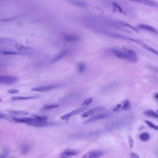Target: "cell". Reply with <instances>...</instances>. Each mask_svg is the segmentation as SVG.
<instances>
[{
  "instance_id": "20",
  "label": "cell",
  "mask_w": 158,
  "mask_h": 158,
  "mask_svg": "<svg viewBox=\"0 0 158 158\" xmlns=\"http://www.w3.org/2000/svg\"><path fill=\"white\" fill-rule=\"evenodd\" d=\"M144 114L149 117L157 118L158 119V114L152 110H148L144 111Z\"/></svg>"
},
{
  "instance_id": "33",
  "label": "cell",
  "mask_w": 158,
  "mask_h": 158,
  "mask_svg": "<svg viewBox=\"0 0 158 158\" xmlns=\"http://www.w3.org/2000/svg\"><path fill=\"white\" fill-rule=\"evenodd\" d=\"M113 5L114 7L116 8V9L117 10V11H119L120 13H122V14H124V12L123 11L122 8L117 3H113Z\"/></svg>"
},
{
  "instance_id": "6",
  "label": "cell",
  "mask_w": 158,
  "mask_h": 158,
  "mask_svg": "<svg viewBox=\"0 0 158 158\" xmlns=\"http://www.w3.org/2000/svg\"><path fill=\"white\" fill-rule=\"evenodd\" d=\"M105 152L102 150H93L85 154L82 158H100L104 155Z\"/></svg>"
},
{
  "instance_id": "36",
  "label": "cell",
  "mask_w": 158,
  "mask_h": 158,
  "mask_svg": "<svg viewBox=\"0 0 158 158\" xmlns=\"http://www.w3.org/2000/svg\"><path fill=\"white\" fill-rule=\"evenodd\" d=\"M151 69H152L153 71H155L156 73L158 74V67H155V66H151L150 67Z\"/></svg>"
},
{
  "instance_id": "19",
  "label": "cell",
  "mask_w": 158,
  "mask_h": 158,
  "mask_svg": "<svg viewBox=\"0 0 158 158\" xmlns=\"http://www.w3.org/2000/svg\"><path fill=\"white\" fill-rule=\"evenodd\" d=\"M81 94H72L71 95H68L67 97H66L65 98H63L61 100V101L62 102H65L66 101L68 100H72L73 99H75L76 98H78L81 97Z\"/></svg>"
},
{
  "instance_id": "2",
  "label": "cell",
  "mask_w": 158,
  "mask_h": 158,
  "mask_svg": "<svg viewBox=\"0 0 158 158\" xmlns=\"http://www.w3.org/2000/svg\"><path fill=\"white\" fill-rule=\"evenodd\" d=\"M131 108V104L129 100H126L115 106L113 109L114 113H118L123 111H128Z\"/></svg>"
},
{
  "instance_id": "16",
  "label": "cell",
  "mask_w": 158,
  "mask_h": 158,
  "mask_svg": "<svg viewBox=\"0 0 158 158\" xmlns=\"http://www.w3.org/2000/svg\"><path fill=\"white\" fill-rule=\"evenodd\" d=\"M118 24L120 26H123L124 27H127V28L130 29L131 30H132L134 32L136 33H139V31L138 30L137 28L134 27L133 26L130 25L128 23L124 22V21H117Z\"/></svg>"
},
{
  "instance_id": "25",
  "label": "cell",
  "mask_w": 158,
  "mask_h": 158,
  "mask_svg": "<svg viewBox=\"0 0 158 158\" xmlns=\"http://www.w3.org/2000/svg\"><path fill=\"white\" fill-rule=\"evenodd\" d=\"M58 105H57V104H47V105H45V106H44L43 107L42 110H52V109H55V108H58Z\"/></svg>"
},
{
  "instance_id": "42",
  "label": "cell",
  "mask_w": 158,
  "mask_h": 158,
  "mask_svg": "<svg viewBox=\"0 0 158 158\" xmlns=\"http://www.w3.org/2000/svg\"></svg>"
},
{
  "instance_id": "24",
  "label": "cell",
  "mask_w": 158,
  "mask_h": 158,
  "mask_svg": "<svg viewBox=\"0 0 158 158\" xmlns=\"http://www.w3.org/2000/svg\"><path fill=\"white\" fill-rule=\"evenodd\" d=\"M30 150V146L28 145H27V144L24 145L22 146V148H21V153H22V154L23 155H26L29 152Z\"/></svg>"
},
{
  "instance_id": "9",
  "label": "cell",
  "mask_w": 158,
  "mask_h": 158,
  "mask_svg": "<svg viewBox=\"0 0 158 158\" xmlns=\"http://www.w3.org/2000/svg\"><path fill=\"white\" fill-rule=\"evenodd\" d=\"M132 42H133L136 43L137 45H139L141 47L144 48V49H146V50H148V51L152 53L153 54H155L156 55L158 56V50L155 49H153L152 47H150L149 46L146 44L145 43H144L142 41L138 40V39H133Z\"/></svg>"
},
{
  "instance_id": "21",
  "label": "cell",
  "mask_w": 158,
  "mask_h": 158,
  "mask_svg": "<svg viewBox=\"0 0 158 158\" xmlns=\"http://www.w3.org/2000/svg\"><path fill=\"white\" fill-rule=\"evenodd\" d=\"M9 113L13 115H16V116H27L29 113L25 111H10Z\"/></svg>"
},
{
  "instance_id": "41",
  "label": "cell",
  "mask_w": 158,
  "mask_h": 158,
  "mask_svg": "<svg viewBox=\"0 0 158 158\" xmlns=\"http://www.w3.org/2000/svg\"><path fill=\"white\" fill-rule=\"evenodd\" d=\"M1 101H2V99L0 98V102H1Z\"/></svg>"
},
{
  "instance_id": "11",
  "label": "cell",
  "mask_w": 158,
  "mask_h": 158,
  "mask_svg": "<svg viewBox=\"0 0 158 158\" xmlns=\"http://www.w3.org/2000/svg\"><path fill=\"white\" fill-rule=\"evenodd\" d=\"M109 116V114L107 113L95 115V116H93L92 117H90V118L88 119L87 120L85 121L84 122V124H88V123L95 122V121H97L103 119H104V118L108 117Z\"/></svg>"
},
{
  "instance_id": "12",
  "label": "cell",
  "mask_w": 158,
  "mask_h": 158,
  "mask_svg": "<svg viewBox=\"0 0 158 158\" xmlns=\"http://www.w3.org/2000/svg\"><path fill=\"white\" fill-rule=\"evenodd\" d=\"M136 27L138 29L146 31L153 33L154 34H158V31L149 25L143 24H140L137 25Z\"/></svg>"
},
{
  "instance_id": "10",
  "label": "cell",
  "mask_w": 158,
  "mask_h": 158,
  "mask_svg": "<svg viewBox=\"0 0 158 158\" xmlns=\"http://www.w3.org/2000/svg\"><path fill=\"white\" fill-rule=\"evenodd\" d=\"M63 40L67 42L75 43L80 40V37L75 34L64 33L62 35Z\"/></svg>"
},
{
  "instance_id": "38",
  "label": "cell",
  "mask_w": 158,
  "mask_h": 158,
  "mask_svg": "<svg viewBox=\"0 0 158 158\" xmlns=\"http://www.w3.org/2000/svg\"><path fill=\"white\" fill-rule=\"evenodd\" d=\"M4 67V65L1 63H0V68H2V67Z\"/></svg>"
},
{
  "instance_id": "26",
  "label": "cell",
  "mask_w": 158,
  "mask_h": 158,
  "mask_svg": "<svg viewBox=\"0 0 158 158\" xmlns=\"http://www.w3.org/2000/svg\"><path fill=\"white\" fill-rule=\"evenodd\" d=\"M86 68L85 64L83 62H81L78 65L77 71L79 73H82L84 72Z\"/></svg>"
},
{
  "instance_id": "35",
  "label": "cell",
  "mask_w": 158,
  "mask_h": 158,
  "mask_svg": "<svg viewBox=\"0 0 158 158\" xmlns=\"http://www.w3.org/2000/svg\"><path fill=\"white\" fill-rule=\"evenodd\" d=\"M131 158H140L139 156L136 153H131L130 155Z\"/></svg>"
},
{
  "instance_id": "27",
  "label": "cell",
  "mask_w": 158,
  "mask_h": 158,
  "mask_svg": "<svg viewBox=\"0 0 158 158\" xmlns=\"http://www.w3.org/2000/svg\"><path fill=\"white\" fill-rule=\"evenodd\" d=\"M140 140H141L142 141L146 142V141H147V140H148L149 139L150 136H149V135L148 133H142L140 135Z\"/></svg>"
},
{
  "instance_id": "4",
  "label": "cell",
  "mask_w": 158,
  "mask_h": 158,
  "mask_svg": "<svg viewBox=\"0 0 158 158\" xmlns=\"http://www.w3.org/2000/svg\"><path fill=\"white\" fill-rule=\"evenodd\" d=\"M18 81L16 76L12 75H0V83L3 84H13Z\"/></svg>"
},
{
  "instance_id": "30",
  "label": "cell",
  "mask_w": 158,
  "mask_h": 158,
  "mask_svg": "<svg viewBox=\"0 0 158 158\" xmlns=\"http://www.w3.org/2000/svg\"><path fill=\"white\" fill-rule=\"evenodd\" d=\"M146 123L148 126H149L150 128H152V129H154L155 130H158V126L155 125L153 124V123H151L149 121L146 120Z\"/></svg>"
},
{
  "instance_id": "39",
  "label": "cell",
  "mask_w": 158,
  "mask_h": 158,
  "mask_svg": "<svg viewBox=\"0 0 158 158\" xmlns=\"http://www.w3.org/2000/svg\"><path fill=\"white\" fill-rule=\"evenodd\" d=\"M155 97L156 98H158V94H156Z\"/></svg>"
},
{
  "instance_id": "23",
  "label": "cell",
  "mask_w": 158,
  "mask_h": 158,
  "mask_svg": "<svg viewBox=\"0 0 158 158\" xmlns=\"http://www.w3.org/2000/svg\"><path fill=\"white\" fill-rule=\"evenodd\" d=\"M27 52H10V51H3V55H22L27 54Z\"/></svg>"
},
{
  "instance_id": "22",
  "label": "cell",
  "mask_w": 158,
  "mask_h": 158,
  "mask_svg": "<svg viewBox=\"0 0 158 158\" xmlns=\"http://www.w3.org/2000/svg\"><path fill=\"white\" fill-rule=\"evenodd\" d=\"M15 47L16 49L18 50L19 51H27V50H31V49L29 47L20 45V44H18V43H15Z\"/></svg>"
},
{
  "instance_id": "18",
  "label": "cell",
  "mask_w": 158,
  "mask_h": 158,
  "mask_svg": "<svg viewBox=\"0 0 158 158\" xmlns=\"http://www.w3.org/2000/svg\"><path fill=\"white\" fill-rule=\"evenodd\" d=\"M70 3L80 7H85L87 4L85 2L80 0H68Z\"/></svg>"
},
{
  "instance_id": "17",
  "label": "cell",
  "mask_w": 158,
  "mask_h": 158,
  "mask_svg": "<svg viewBox=\"0 0 158 158\" xmlns=\"http://www.w3.org/2000/svg\"><path fill=\"white\" fill-rule=\"evenodd\" d=\"M39 96H29V97H21V96H15L11 98L13 101L26 100H34L39 98Z\"/></svg>"
},
{
  "instance_id": "34",
  "label": "cell",
  "mask_w": 158,
  "mask_h": 158,
  "mask_svg": "<svg viewBox=\"0 0 158 158\" xmlns=\"http://www.w3.org/2000/svg\"><path fill=\"white\" fill-rule=\"evenodd\" d=\"M19 92V91L17 89H9L8 91V93L11 94H15L17 93H18Z\"/></svg>"
},
{
  "instance_id": "15",
  "label": "cell",
  "mask_w": 158,
  "mask_h": 158,
  "mask_svg": "<svg viewBox=\"0 0 158 158\" xmlns=\"http://www.w3.org/2000/svg\"><path fill=\"white\" fill-rule=\"evenodd\" d=\"M128 1L147 6H158V3L152 0H128Z\"/></svg>"
},
{
  "instance_id": "40",
  "label": "cell",
  "mask_w": 158,
  "mask_h": 158,
  "mask_svg": "<svg viewBox=\"0 0 158 158\" xmlns=\"http://www.w3.org/2000/svg\"><path fill=\"white\" fill-rule=\"evenodd\" d=\"M3 54V51H1V50H0V55H1V54Z\"/></svg>"
},
{
  "instance_id": "13",
  "label": "cell",
  "mask_w": 158,
  "mask_h": 158,
  "mask_svg": "<svg viewBox=\"0 0 158 158\" xmlns=\"http://www.w3.org/2000/svg\"><path fill=\"white\" fill-rule=\"evenodd\" d=\"M68 50H63L62 52L59 53L58 55L56 56L55 57L52 58L50 61V63L52 64H54V63H56L58 62L60 60H62L64 57L67 55V54L68 53Z\"/></svg>"
},
{
  "instance_id": "29",
  "label": "cell",
  "mask_w": 158,
  "mask_h": 158,
  "mask_svg": "<svg viewBox=\"0 0 158 158\" xmlns=\"http://www.w3.org/2000/svg\"><path fill=\"white\" fill-rule=\"evenodd\" d=\"M9 151L7 149H4L3 152L0 155V158H7L9 155Z\"/></svg>"
},
{
  "instance_id": "31",
  "label": "cell",
  "mask_w": 158,
  "mask_h": 158,
  "mask_svg": "<svg viewBox=\"0 0 158 158\" xmlns=\"http://www.w3.org/2000/svg\"><path fill=\"white\" fill-rule=\"evenodd\" d=\"M33 117L36 118L37 119L39 120L42 121H46L48 119V117L46 116H37V115H34L33 116Z\"/></svg>"
},
{
  "instance_id": "28",
  "label": "cell",
  "mask_w": 158,
  "mask_h": 158,
  "mask_svg": "<svg viewBox=\"0 0 158 158\" xmlns=\"http://www.w3.org/2000/svg\"><path fill=\"white\" fill-rule=\"evenodd\" d=\"M93 102V98H87L86 100H85L82 102L81 105L83 107L87 106V105L91 104Z\"/></svg>"
},
{
  "instance_id": "14",
  "label": "cell",
  "mask_w": 158,
  "mask_h": 158,
  "mask_svg": "<svg viewBox=\"0 0 158 158\" xmlns=\"http://www.w3.org/2000/svg\"><path fill=\"white\" fill-rule=\"evenodd\" d=\"M78 151L73 149H67L63 151L60 155V158H71L78 154Z\"/></svg>"
},
{
  "instance_id": "1",
  "label": "cell",
  "mask_w": 158,
  "mask_h": 158,
  "mask_svg": "<svg viewBox=\"0 0 158 158\" xmlns=\"http://www.w3.org/2000/svg\"><path fill=\"white\" fill-rule=\"evenodd\" d=\"M111 51L117 58L121 59L128 60L132 62H136L137 61V55L131 50L113 49Z\"/></svg>"
},
{
  "instance_id": "7",
  "label": "cell",
  "mask_w": 158,
  "mask_h": 158,
  "mask_svg": "<svg viewBox=\"0 0 158 158\" xmlns=\"http://www.w3.org/2000/svg\"><path fill=\"white\" fill-rule=\"evenodd\" d=\"M104 110H105V108L103 107H97L91 109L90 110L83 113L81 115V117L82 118H85L86 117H90V116H93L95 114L102 112V111H104Z\"/></svg>"
},
{
  "instance_id": "8",
  "label": "cell",
  "mask_w": 158,
  "mask_h": 158,
  "mask_svg": "<svg viewBox=\"0 0 158 158\" xmlns=\"http://www.w3.org/2000/svg\"><path fill=\"white\" fill-rule=\"evenodd\" d=\"M13 119L15 122H17V123H26V124H28V125H29L30 124H31L32 123H34V122H37V121L39 120L37 119L34 117H33V118L27 117H13Z\"/></svg>"
},
{
  "instance_id": "32",
  "label": "cell",
  "mask_w": 158,
  "mask_h": 158,
  "mask_svg": "<svg viewBox=\"0 0 158 158\" xmlns=\"http://www.w3.org/2000/svg\"><path fill=\"white\" fill-rule=\"evenodd\" d=\"M128 143H129V146L131 149L133 147L134 145V140L132 137H131V136H128Z\"/></svg>"
},
{
  "instance_id": "5",
  "label": "cell",
  "mask_w": 158,
  "mask_h": 158,
  "mask_svg": "<svg viewBox=\"0 0 158 158\" xmlns=\"http://www.w3.org/2000/svg\"><path fill=\"white\" fill-rule=\"evenodd\" d=\"M87 106H83L82 107H81V108H78V109H76V110L72 111H71L70 113L66 114L65 115L61 116L60 118L62 120H68L69 119L71 118V117H73V116L77 115L78 114L81 113H83L87 109Z\"/></svg>"
},
{
  "instance_id": "37",
  "label": "cell",
  "mask_w": 158,
  "mask_h": 158,
  "mask_svg": "<svg viewBox=\"0 0 158 158\" xmlns=\"http://www.w3.org/2000/svg\"><path fill=\"white\" fill-rule=\"evenodd\" d=\"M6 117H7V116L5 114L0 113V119H3V118H5Z\"/></svg>"
},
{
  "instance_id": "3",
  "label": "cell",
  "mask_w": 158,
  "mask_h": 158,
  "mask_svg": "<svg viewBox=\"0 0 158 158\" xmlns=\"http://www.w3.org/2000/svg\"><path fill=\"white\" fill-rule=\"evenodd\" d=\"M61 85L60 84H52L43 85V86H41V87L33 88L31 89V91L43 93V92H46L49 91H52L54 89H56L57 88L59 87Z\"/></svg>"
}]
</instances>
